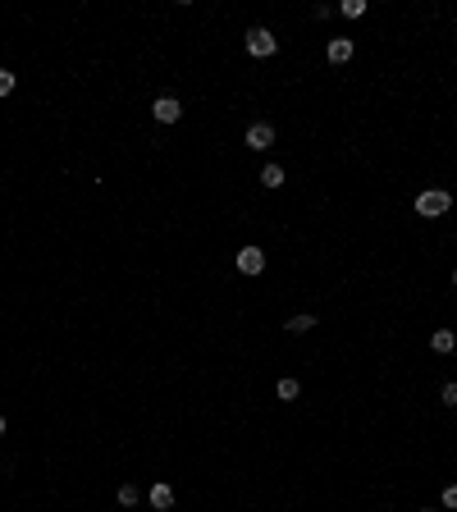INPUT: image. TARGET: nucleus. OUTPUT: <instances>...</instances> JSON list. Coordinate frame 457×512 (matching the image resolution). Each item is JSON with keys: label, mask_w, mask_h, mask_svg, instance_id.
<instances>
[{"label": "nucleus", "mask_w": 457, "mask_h": 512, "mask_svg": "<svg viewBox=\"0 0 457 512\" xmlns=\"http://www.w3.org/2000/svg\"><path fill=\"white\" fill-rule=\"evenodd\" d=\"M448 206H453V192H444V188H425V192L416 197V215H425V220L448 215Z\"/></svg>", "instance_id": "1"}, {"label": "nucleus", "mask_w": 457, "mask_h": 512, "mask_svg": "<svg viewBox=\"0 0 457 512\" xmlns=\"http://www.w3.org/2000/svg\"><path fill=\"white\" fill-rule=\"evenodd\" d=\"M274 51H279V37H274L270 28H251V33H247V55H256V60H270Z\"/></svg>", "instance_id": "2"}, {"label": "nucleus", "mask_w": 457, "mask_h": 512, "mask_svg": "<svg viewBox=\"0 0 457 512\" xmlns=\"http://www.w3.org/2000/svg\"><path fill=\"white\" fill-rule=\"evenodd\" d=\"M238 270H242V274H261V270H265V251L256 247V242H247V247L238 251Z\"/></svg>", "instance_id": "3"}, {"label": "nucleus", "mask_w": 457, "mask_h": 512, "mask_svg": "<svg viewBox=\"0 0 457 512\" xmlns=\"http://www.w3.org/2000/svg\"><path fill=\"white\" fill-rule=\"evenodd\" d=\"M147 503H151L156 512H169V508H174V485H165V480H156L151 490H147Z\"/></svg>", "instance_id": "4"}, {"label": "nucleus", "mask_w": 457, "mask_h": 512, "mask_svg": "<svg viewBox=\"0 0 457 512\" xmlns=\"http://www.w3.org/2000/svg\"><path fill=\"white\" fill-rule=\"evenodd\" d=\"M151 115H156V124H174L178 115H183V106H178L174 97H156L151 101Z\"/></svg>", "instance_id": "5"}, {"label": "nucleus", "mask_w": 457, "mask_h": 512, "mask_svg": "<svg viewBox=\"0 0 457 512\" xmlns=\"http://www.w3.org/2000/svg\"><path fill=\"white\" fill-rule=\"evenodd\" d=\"M352 51H357V46H352V37H334V42L325 46V60H329V65H348Z\"/></svg>", "instance_id": "6"}, {"label": "nucleus", "mask_w": 457, "mask_h": 512, "mask_svg": "<svg viewBox=\"0 0 457 512\" xmlns=\"http://www.w3.org/2000/svg\"><path fill=\"white\" fill-rule=\"evenodd\" d=\"M247 147H251V151H270V147H274V129H270V124H251V129H247Z\"/></svg>", "instance_id": "7"}, {"label": "nucleus", "mask_w": 457, "mask_h": 512, "mask_svg": "<svg viewBox=\"0 0 457 512\" xmlns=\"http://www.w3.org/2000/svg\"><path fill=\"white\" fill-rule=\"evenodd\" d=\"M430 348H435V352H453L457 334H453V329H435V334H430Z\"/></svg>", "instance_id": "8"}, {"label": "nucleus", "mask_w": 457, "mask_h": 512, "mask_svg": "<svg viewBox=\"0 0 457 512\" xmlns=\"http://www.w3.org/2000/svg\"><path fill=\"white\" fill-rule=\"evenodd\" d=\"M288 334H306V329H316V316H288Z\"/></svg>", "instance_id": "9"}, {"label": "nucleus", "mask_w": 457, "mask_h": 512, "mask_svg": "<svg viewBox=\"0 0 457 512\" xmlns=\"http://www.w3.org/2000/svg\"><path fill=\"white\" fill-rule=\"evenodd\" d=\"M274 393H279L283 403H293L297 393H302V384H297V380H279V384H274Z\"/></svg>", "instance_id": "10"}, {"label": "nucleus", "mask_w": 457, "mask_h": 512, "mask_svg": "<svg viewBox=\"0 0 457 512\" xmlns=\"http://www.w3.org/2000/svg\"><path fill=\"white\" fill-rule=\"evenodd\" d=\"M261 183L265 188H283V170H279V165H265V170H261Z\"/></svg>", "instance_id": "11"}, {"label": "nucleus", "mask_w": 457, "mask_h": 512, "mask_svg": "<svg viewBox=\"0 0 457 512\" xmlns=\"http://www.w3.org/2000/svg\"><path fill=\"white\" fill-rule=\"evenodd\" d=\"M338 14H343V19H361V14H366V0H343Z\"/></svg>", "instance_id": "12"}, {"label": "nucleus", "mask_w": 457, "mask_h": 512, "mask_svg": "<svg viewBox=\"0 0 457 512\" xmlns=\"http://www.w3.org/2000/svg\"><path fill=\"white\" fill-rule=\"evenodd\" d=\"M138 499H142V490H138V485H119V503H124V508H133Z\"/></svg>", "instance_id": "13"}, {"label": "nucleus", "mask_w": 457, "mask_h": 512, "mask_svg": "<svg viewBox=\"0 0 457 512\" xmlns=\"http://www.w3.org/2000/svg\"><path fill=\"white\" fill-rule=\"evenodd\" d=\"M14 83H19V78H14L10 69H0V97H10V92H14Z\"/></svg>", "instance_id": "14"}, {"label": "nucleus", "mask_w": 457, "mask_h": 512, "mask_svg": "<svg viewBox=\"0 0 457 512\" xmlns=\"http://www.w3.org/2000/svg\"><path fill=\"white\" fill-rule=\"evenodd\" d=\"M439 398H444L448 407H457V380H448V384H444V393H439Z\"/></svg>", "instance_id": "15"}, {"label": "nucleus", "mask_w": 457, "mask_h": 512, "mask_svg": "<svg viewBox=\"0 0 457 512\" xmlns=\"http://www.w3.org/2000/svg\"><path fill=\"white\" fill-rule=\"evenodd\" d=\"M444 508H457V485H444Z\"/></svg>", "instance_id": "16"}, {"label": "nucleus", "mask_w": 457, "mask_h": 512, "mask_svg": "<svg viewBox=\"0 0 457 512\" xmlns=\"http://www.w3.org/2000/svg\"><path fill=\"white\" fill-rule=\"evenodd\" d=\"M0 435H5V416H0Z\"/></svg>", "instance_id": "17"}, {"label": "nucleus", "mask_w": 457, "mask_h": 512, "mask_svg": "<svg viewBox=\"0 0 457 512\" xmlns=\"http://www.w3.org/2000/svg\"><path fill=\"white\" fill-rule=\"evenodd\" d=\"M421 512H435V508H421Z\"/></svg>", "instance_id": "18"}, {"label": "nucleus", "mask_w": 457, "mask_h": 512, "mask_svg": "<svg viewBox=\"0 0 457 512\" xmlns=\"http://www.w3.org/2000/svg\"><path fill=\"white\" fill-rule=\"evenodd\" d=\"M453 283H457V270H453Z\"/></svg>", "instance_id": "19"}]
</instances>
